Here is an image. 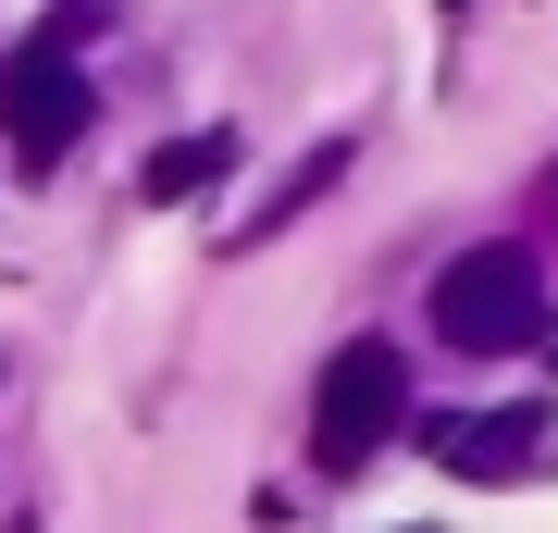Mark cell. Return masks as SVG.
<instances>
[{
    "label": "cell",
    "instance_id": "obj_2",
    "mask_svg": "<svg viewBox=\"0 0 558 533\" xmlns=\"http://www.w3.org/2000/svg\"><path fill=\"white\" fill-rule=\"evenodd\" d=\"M398 410H410V360L385 348V336H348L336 360H323V397H311V472H373V447L398 435Z\"/></svg>",
    "mask_w": 558,
    "mask_h": 533
},
{
    "label": "cell",
    "instance_id": "obj_6",
    "mask_svg": "<svg viewBox=\"0 0 558 533\" xmlns=\"http://www.w3.org/2000/svg\"><path fill=\"white\" fill-rule=\"evenodd\" d=\"M546 198H558V174H546Z\"/></svg>",
    "mask_w": 558,
    "mask_h": 533
},
{
    "label": "cell",
    "instance_id": "obj_3",
    "mask_svg": "<svg viewBox=\"0 0 558 533\" xmlns=\"http://www.w3.org/2000/svg\"><path fill=\"white\" fill-rule=\"evenodd\" d=\"M0 124H13V161H62V149L87 137V62H75L62 25L0 75Z\"/></svg>",
    "mask_w": 558,
    "mask_h": 533
},
{
    "label": "cell",
    "instance_id": "obj_5",
    "mask_svg": "<svg viewBox=\"0 0 558 533\" xmlns=\"http://www.w3.org/2000/svg\"><path fill=\"white\" fill-rule=\"evenodd\" d=\"M223 174H236V137H223V124H211V137L149 149V198H161V211H174V198H199V186H223Z\"/></svg>",
    "mask_w": 558,
    "mask_h": 533
},
{
    "label": "cell",
    "instance_id": "obj_4",
    "mask_svg": "<svg viewBox=\"0 0 558 533\" xmlns=\"http://www.w3.org/2000/svg\"><path fill=\"white\" fill-rule=\"evenodd\" d=\"M534 459H546V397L435 422V472H459V484H509V472H534Z\"/></svg>",
    "mask_w": 558,
    "mask_h": 533
},
{
    "label": "cell",
    "instance_id": "obj_1",
    "mask_svg": "<svg viewBox=\"0 0 558 533\" xmlns=\"http://www.w3.org/2000/svg\"><path fill=\"white\" fill-rule=\"evenodd\" d=\"M435 336L459 360L546 348V274H534V249H459L447 274H435Z\"/></svg>",
    "mask_w": 558,
    "mask_h": 533
}]
</instances>
